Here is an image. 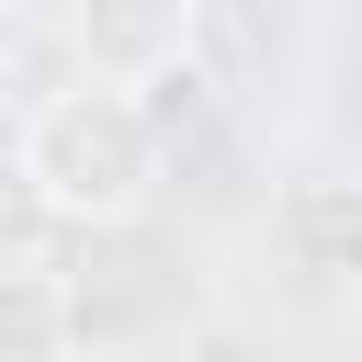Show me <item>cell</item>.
Instances as JSON below:
<instances>
[{
  "mask_svg": "<svg viewBox=\"0 0 362 362\" xmlns=\"http://www.w3.org/2000/svg\"><path fill=\"white\" fill-rule=\"evenodd\" d=\"M11 181H23L34 215L113 238V226H136V215L158 204V181H170V124H158L147 90L79 68L68 90H45V102L11 124Z\"/></svg>",
  "mask_w": 362,
  "mask_h": 362,
  "instance_id": "1",
  "label": "cell"
},
{
  "mask_svg": "<svg viewBox=\"0 0 362 362\" xmlns=\"http://www.w3.org/2000/svg\"><path fill=\"white\" fill-rule=\"evenodd\" d=\"M351 351H362V260H351Z\"/></svg>",
  "mask_w": 362,
  "mask_h": 362,
  "instance_id": "5",
  "label": "cell"
},
{
  "mask_svg": "<svg viewBox=\"0 0 362 362\" xmlns=\"http://www.w3.org/2000/svg\"><path fill=\"white\" fill-rule=\"evenodd\" d=\"M79 328H90L79 283L34 249H0V362H79Z\"/></svg>",
  "mask_w": 362,
  "mask_h": 362,
  "instance_id": "3",
  "label": "cell"
},
{
  "mask_svg": "<svg viewBox=\"0 0 362 362\" xmlns=\"http://www.w3.org/2000/svg\"><path fill=\"white\" fill-rule=\"evenodd\" d=\"M226 11H249V23H272V11H294V0H226Z\"/></svg>",
  "mask_w": 362,
  "mask_h": 362,
  "instance_id": "4",
  "label": "cell"
},
{
  "mask_svg": "<svg viewBox=\"0 0 362 362\" xmlns=\"http://www.w3.org/2000/svg\"><path fill=\"white\" fill-rule=\"evenodd\" d=\"M192 34H204V0H79L68 11V45L90 79H124V90H158L192 68Z\"/></svg>",
  "mask_w": 362,
  "mask_h": 362,
  "instance_id": "2",
  "label": "cell"
}]
</instances>
